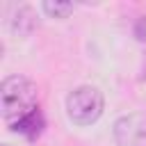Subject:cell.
I'll list each match as a JSON object with an SVG mask.
<instances>
[{"label":"cell","mask_w":146,"mask_h":146,"mask_svg":"<svg viewBox=\"0 0 146 146\" xmlns=\"http://www.w3.org/2000/svg\"><path fill=\"white\" fill-rule=\"evenodd\" d=\"M43 125H46V121H43L41 110H34V112H30L27 116H23L21 121H16V123L11 125V130L18 132V135H23V137H27L30 141H34V139L43 132Z\"/></svg>","instance_id":"obj_4"},{"label":"cell","mask_w":146,"mask_h":146,"mask_svg":"<svg viewBox=\"0 0 146 146\" xmlns=\"http://www.w3.org/2000/svg\"><path fill=\"white\" fill-rule=\"evenodd\" d=\"M0 103L5 121L14 125L30 112L39 110V89L25 75H9L0 84Z\"/></svg>","instance_id":"obj_1"},{"label":"cell","mask_w":146,"mask_h":146,"mask_svg":"<svg viewBox=\"0 0 146 146\" xmlns=\"http://www.w3.org/2000/svg\"><path fill=\"white\" fill-rule=\"evenodd\" d=\"M105 107L103 94L96 87L82 84L66 96V114L75 125H91L100 119Z\"/></svg>","instance_id":"obj_2"},{"label":"cell","mask_w":146,"mask_h":146,"mask_svg":"<svg viewBox=\"0 0 146 146\" xmlns=\"http://www.w3.org/2000/svg\"><path fill=\"white\" fill-rule=\"evenodd\" d=\"M41 9H43L50 18H66V16L73 11V5H71V2H43Z\"/></svg>","instance_id":"obj_5"},{"label":"cell","mask_w":146,"mask_h":146,"mask_svg":"<svg viewBox=\"0 0 146 146\" xmlns=\"http://www.w3.org/2000/svg\"><path fill=\"white\" fill-rule=\"evenodd\" d=\"M114 137L119 146H146V114H128L119 119Z\"/></svg>","instance_id":"obj_3"}]
</instances>
